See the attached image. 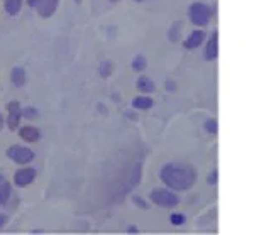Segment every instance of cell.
Returning a JSON list of instances; mask_svg holds the SVG:
<instances>
[{"label": "cell", "mask_w": 254, "mask_h": 235, "mask_svg": "<svg viewBox=\"0 0 254 235\" xmlns=\"http://www.w3.org/2000/svg\"><path fill=\"white\" fill-rule=\"evenodd\" d=\"M205 129H207V132H210V134H215L217 132V120L215 118H208V120L205 122Z\"/></svg>", "instance_id": "cell-19"}, {"label": "cell", "mask_w": 254, "mask_h": 235, "mask_svg": "<svg viewBox=\"0 0 254 235\" xmlns=\"http://www.w3.org/2000/svg\"><path fill=\"white\" fill-rule=\"evenodd\" d=\"M5 154H7V158L12 159L17 164H27L34 159V152H32L31 149H27V147H24V146H19V144L10 146L9 149L5 151Z\"/></svg>", "instance_id": "cell-4"}, {"label": "cell", "mask_w": 254, "mask_h": 235, "mask_svg": "<svg viewBox=\"0 0 254 235\" xmlns=\"http://www.w3.org/2000/svg\"><path fill=\"white\" fill-rule=\"evenodd\" d=\"M10 78H12V83L17 86V88H20V86L26 85V71H24V68H20V66H15V68H12Z\"/></svg>", "instance_id": "cell-11"}, {"label": "cell", "mask_w": 254, "mask_h": 235, "mask_svg": "<svg viewBox=\"0 0 254 235\" xmlns=\"http://www.w3.org/2000/svg\"><path fill=\"white\" fill-rule=\"evenodd\" d=\"M22 117H26V118H34V117H38V110H36L34 107H27V109H24V110H22Z\"/></svg>", "instance_id": "cell-18"}, {"label": "cell", "mask_w": 254, "mask_h": 235, "mask_svg": "<svg viewBox=\"0 0 254 235\" xmlns=\"http://www.w3.org/2000/svg\"><path fill=\"white\" fill-rule=\"evenodd\" d=\"M7 110H9V117H7V125L10 130H15L19 127V122L22 118V107L17 100H12L7 104Z\"/></svg>", "instance_id": "cell-5"}, {"label": "cell", "mask_w": 254, "mask_h": 235, "mask_svg": "<svg viewBox=\"0 0 254 235\" xmlns=\"http://www.w3.org/2000/svg\"><path fill=\"white\" fill-rule=\"evenodd\" d=\"M75 2H76V3H80V2H81V0H75Z\"/></svg>", "instance_id": "cell-27"}, {"label": "cell", "mask_w": 254, "mask_h": 235, "mask_svg": "<svg viewBox=\"0 0 254 235\" xmlns=\"http://www.w3.org/2000/svg\"><path fill=\"white\" fill-rule=\"evenodd\" d=\"M208 183H210V184H215L217 183V171H214L210 175V178H208Z\"/></svg>", "instance_id": "cell-21"}, {"label": "cell", "mask_w": 254, "mask_h": 235, "mask_svg": "<svg viewBox=\"0 0 254 235\" xmlns=\"http://www.w3.org/2000/svg\"><path fill=\"white\" fill-rule=\"evenodd\" d=\"M9 196H10V184L3 181V183L0 184V205H5Z\"/></svg>", "instance_id": "cell-15"}, {"label": "cell", "mask_w": 254, "mask_h": 235, "mask_svg": "<svg viewBox=\"0 0 254 235\" xmlns=\"http://www.w3.org/2000/svg\"><path fill=\"white\" fill-rule=\"evenodd\" d=\"M58 3H60V0H38V3H36L34 9L38 10V14L43 19H48L56 12V9H58Z\"/></svg>", "instance_id": "cell-7"}, {"label": "cell", "mask_w": 254, "mask_h": 235, "mask_svg": "<svg viewBox=\"0 0 254 235\" xmlns=\"http://www.w3.org/2000/svg\"><path fill=\"white\" fill-rule=\"evenodd\" d=\"M3 122H5V120H3L2 114H0V130H2V129H3Z\"/></svg>", "instance_id": "cell-24"}, {"label": "cell", "mask_w": 254, "mask_h": 235, "mask_svg": "<svg viewBox=\"0 0 254 235\" xmlns=\"http://www.w3.org/2000/svg\"><path fill=\"white\" fill-rule=\"evenodd\" d=\"M183 222H185V217H183L182 213H175V215H171V224L173 225H182Z\"/></svg>", "instance_id": "cell-20"}, {"label": "cell", "mask_w": 254, "mask_h": 235, "mask_svg": "<svg viewBox=\"0 0 254 235\" xmlns=\"http://www.w3.org/2000/svg\"><path fill=\"white\" fill-rule=\"evenodd\" d=\"M36 170L34 168H22V170H19V171H15V175H14V183L17 184L19 188H24V186H27V184H31L32 181L36 179Z\"/></svg>", "instance_id": "cell-6"}, {"label": "cell", "mask_w": 254, "mask_h": 235, "mask_svg": "<svg viewBox=\"0 0 254 235\" xmlns=\"http://www.w3.org/2000/svg\"><path fill=\"white\" fill-rule=\"evenodd\" d=\"M151 201L158 207H163V208H171V207H176L178 205V196L175 193L168 191V189H154L151 193Z\"/></svg>", "instance_id": "cell-3"}, {"label": "cell", "mask_w": 254, "mask_h": 235, "mask_svg": "<svg viewBox=\"0 0 254 235\" xmlns=\"http://www.w3.org/2000/svg\"><path fill=\"white\" fill-rule=\"evenodd\" d=\"M112 71H114V63H112V61H102V63H100V76L102 78H109Z\"/></svg>", "instance_id": "cell-16"}, {"label": "cell", "mask_w": 254, "mask_h": 235, "mask_svg": "<svg viewBox=\"0 0 254 235\" xmlns=\"http://www.w3.org/2000/svg\"><path fill=\"white\" fill-rule=\"evenodd\" d=\"M110 2H117V0H110Z\"/></svg>", "instance_id": "cell-28"}, {"label": "cell", "mask_w": 254, "mask_h": 235, "mask_svg": "<svg viewBox=\"0 0 254 235\" xmlns=\"http://www.w3.org/2000/svg\"><path fill=\"white\" fill-rule=\"evenodd\" d=\"M137 90L142 93H151V92H154V83L151 81V78L141 76L137 80Z\"/></svg>", "instance_id": "cell-14"}, {"label": "cell", "mask_w": 254, "mask_h": 235, "mask_svg": "<svg viewBox=\"0 0 254 235\" xmlns=\"http://www.w3.org/2000/svg\"><path fill=\"white\" fill-rule=\"evenodd\" d=\"M7 224V217L5 215H2V213H0V229H2L3 225Z\"/></svg>", "instance_id": "cell-22"}, {"label": "cell", "mask_w": 254, "mask_h": 235, "mask_svg": "<svg viewBox=\"0 0 254 235\" xmlns=\"http://www.w3.org/2000/svg\"><path fill=\"white\" fill-rule=\"evenodd\" d=\"M147 66V59L142 55H137L136 58L132 59V68L136 69V71H142Z\"/></svg>", "instance_id": "cell-17"}, {"label": "cell", "mask_w": 254, "mask_h": 235, "mask_svg": "<svg viewBox=\"0 0 254 235\" xmlns=\"http://www.w3.org/2000/svg\"><path fill=\"white\" fill-rule=\"evenodd\" d=\"M19 137L26 142H38L41 139V132L38 127L32 125H24L19 129Z\"/></svg>", "instance_id": "cell-8"}, {"label": "cell", "mask_w": 254, "mask_h": 235, "mask_svg": "<svg viewBox=\"0 0 254 235\" xmlns=\"http://www.w3.org/2000/svg\"><path fill=\"white\" fill-rule=\"evenodd\" d=\"M154 105L153 98L151 97H146V95H141V97H136L132 100V107L137 110H149L151 107Z\"/></svg>", "instance_id": "cell-12"}, {"label": "cell", "mask_w": 254, "mask_h": 235, "mask_svg": "<svg viewBox=\"0 0 254 235\" xmlns=\"http://www.w3.org/2000/svg\"><path fill=\"white\" fill-rule=\"evenodd\" d=\"M129 232H134V234H136V232H137V229H136V227H129Z\"/></svg>", "instance_id": "cell-25"}, {"label": "cell", "mask_w": 254, "mask_h": 235, "mask_svg": "<svg viewBox=\"0 0 254 235\" xmlns=\"http://www.w3.org/2000/svg\"><path fill=\"white\" fill-rule=\"evenodd\" d=\"M134 2H141V0H134Z\"/></svg>", "instance_id": "cell-29"}, {"label": "cell", "mask_w": 254, "mask_h": 235, "mask_svg": "<svg viewBox=\"0 0 254 235\" xmlns=\"http://www.w3.org/2000/svg\"><path fill=\"white\" fill-rule=\"evenodd\" d=\"M36 3H38V0H27V5L32 7V9L36 7Z\"/></svg>", "instance_id": "cell-23"}, {"label": "cell", "mask_w": 254, "mask_h": 235, "mask_svg": "<svg viewBox=\"0 0 254 235\" xmlns=\"http://www.w3.org/2000/svg\"><path fill=\"white\" fill-rule=\"evenodd\" d=\"M2 183H3V176L0 175V184H2Z\"/></svg>", "instance_id": "cell-26"}, {"label": "cell", "mask_w": 254, "mask_h": 235, "mask_svg": "<svg viewBox=\"0 0 254 235\" xmlns=\"http://www.w3.org/2000/svg\"><path fill=\"white\" fill-rule=\"evenodd\" d=\"M203 39H205V32H203V31H193L187 38L185 43H183V46H185L187 49H195V48H198L200 44L203 43Z\"/></svg>", "instance_id": "cell-10"}, {"label": "cell", "mask_w": 254, "mask_h": 235, "mask_svg": "<svg viewBox=\"0 0 254 235\" xmlns=\"http://www.w3.org/2000/svg\"><path fill=\"white\" fill-rule=\"evenodd\" d=\"M3 9L9 15H17L22 9V0H3Z\"/></svg>", "instance_id": "cell-13"}, {"label": "cell", "mask_w": 254, "mask_h": 235, "mask_svg": "<svg viewBox=\"0 0 254 235\" xmlns=\"http://www.w3.org/2000/svg\"><path fill=\"white\" fill-rule=\"evenodd\" d=\"M161 179L168 188L176 191H187L193 186L196 175L195 170L187 164H166L161 170Z\"/></svg>", "instance_id": "cell-1"}, {"label": "cell", "mask_w": 254, "mask_h": 235, "mask_svg": "<svg viewBox=\"0 0 254 235\" xmlns=\"http://www.w3.org/2000/svg\"><path fill=\"white\" fill-rule=\"evenodd\" d=\"M217 55H219V32H214L208 39L207 49H205V59L214 61Z\"/></svg>", "instance_id": "cell-9"}, {"label": "cell", "mask_w": 254, "mask_h": 235, "mask_svg": "<svg viewBox=\"0 0 254 235\" xmlns=\"http://www.w3.org/2000/svg\"><path fill=\"white\" fill-rule=\"evenodd\" d=\"M188 15H190V20L198 27H203L208 24V20L212 17V12L208 9V5L202 2H195L190 5V10H188Z\"/></svg>", "instance_id": "cell-2"}]
</instances>
